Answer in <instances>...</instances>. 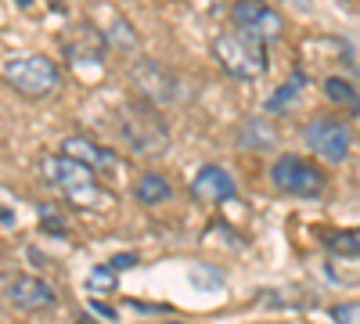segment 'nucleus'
Here are the masks:
<instances>
[{
	"label": "nucleus",
	"instance_id": "f257e3e1",
	"mask_svg": "<svg viewBox=\"0 0 360 324\" xmlns=\"http://www.w3.org/2000/svg\"><path fill=\"white\" fill-rule=\"evenodd\" d=\"M40 173H44L47 184H54L72 205H79V209H98V205H108L112 202V195L101 188V176L90 169V166H83L79 159L65 155V152L47 155L40 162Z\"/></svg>",
	"mask_w": 360,
	"mask_h": 324
},
{
	"label": "nucleus",
	"instance_id": "f03ea898",
	"mask_svg": "<svg viewBox=\"0 0 360 324\" xmlns=\"http://www.w3.org/2000/svg\"><path fill=\"white\" fill-rule=\"evenodd\" d=\"M0 79H4L15 94H22L25 101H44V98L58 94L62 69L54 65V58H47L40 51H18V54H8L4 62H0Z\"/></svg>",
	"mask_w": 360,
	"mask_h": 324
},
{
	"label": "nucleus",
	"instance_id": "7ed1b4c3",
	"mask_svg": "<svg viewBox=\"0 0 360 324\" xmlns=\"http://www.w3.org/2000/svg\"><path fill=\"white\" fill-rule=\"evenodd\" d=\"M123 119H119V134L130 148L141 155V159H159L166 148H169V130H166V119L159 105L152 101H127L123 105Z\"/></svg>",
	"mask_w": 360,
	"mask_h": 324
},
{
	"label": "nucleus",
	"instance_id": "20e7f679",
	"mask_svg": "<svg viewBox=\"0 0 360 324\" xmlns=\"http://www.w3.org/2000/svg\"><path fill=\"white\" fill-rule=\"evenodd\" d=\"M213 58L220 62V69L234 79H259L266 76L270 69V51L263 40L249 37V33H238V29H224V33H217L213 40Z\"/></svg>",
	"mask_w": 360,
	"mask_h": 324
},
{
	"label": "nucleus",
	"instance_id": "39448f33",
	"mask_svg": "<svg viewBox=\"0 0 360 324\" xmlns=\"http://www.w3.org/2000/svg\"><path fill=\"white\" fill-rule=\"evenodd\" d=\"M270 184L292 198H321L328 191V173L307 155L285 152L270 162Z\"/></svg>",
	"mask_w": 360,
	"mask_h": 324
},
{
	"label": "nucleus",
	"instance_id": "423d86ee",
	"mask_svg": "<svg viewBox=\"0 0 360 324\" xmlns=\"http://www.w3.org/2000/svg\"><path fill=\"white\" fill-rule=\"evenodd\" d=\"M303 141H307V148L324 159V162H346L349 159V148H353V134L342 119H335V115H314V119L303 127Z\"/></svg>",
	"mask_w": 360,
	"mask_h": 324
},
{
	"label": "nucleus",
	"instance_id": "0eeeda50",
	"mask_svg": "<svg viewBox=\"0 0 360 324\" xmlns=\"http://www.w3.org/2000/svg\"><path fill=\"white\" fill-rule=\"evenodd\" d=\"M231 22L238 33H249V37L263 40L266 47L285 37V15H281V8L266 4V0H234Z\"/></svg>",
	"mask_w": 360,
	"mask_h": 324
},
{
	"label": "nucleus",
	"instance_id": "6e6552de",
	"mask_svg": "<svg viewBox=\"0 0 360 324\" xmlns=\"http://www.w3.org/2000/svg\"><path fill=\"white\" fill-rule=\"evenodd\" d=\"M134 86L141 91V98L152 101V105H169V101L184 98V83H180V76L173 69L152 62V58H141V62L134 65Z\"/></svg>",
	"mask_w": 360,
	"mask_h": 324
},
{
	"label": "nucleus",
	"instance_id": "1a4fd4ad",
	"mask_svg": "<svg viewBox=\"0 0 360 324\" xmlns=\"http://www.w3.org/2000/svg\"><path fill=\"white\" fill-rule=\"evenodd\" d=\"M238 195V181L217 162H209L195 173V181H191V198L202 202V205H224Z\"/></svg>",
	"mask_w": 360,
	"mask_h": 324
},
{
	"label": "nucleus",
	"instance_id": "9d476101",
	"mask_svg": "<svg viewBox=\"0 0 360 324\" xmlns=\"http://www.w3.org/2000/svg\"><path fill=\"white\" fill-rule=\"evenodd\" d=\"M8 303L22 313H40V310H51L58 303V292L37 274H22L8 285Z\"/></svg>",
	"mask_w": 360,
	"mask_h": 324
},
{
	"label": "nucleus",
	"instance_id": "9b49d317",
	"mask_svg": "<svg viewBox=\"0 0 360 324\" xmlns=\"http://www.w3.org/2000/svg\"><path fill=\"white\" fill-rule=\"evenodd\" d=\"M94 11H98V37H101V40H108V44L119 47V51H134V47H137V29H134L123 15H119V8L98 4Z\"/></svg>",
	"mask_w": 360,
	"mask_h": 324
},
{
	"label": "nucleus",
	"instance_id": "f8f14e48",
	"mask_svg": "<svg viewBox=\"0 0 360 324\" xmlns=\"http://www.w3.org/2000/svg\"><path fill=\"white\" fill-rule=\"evenodd\" d=\"M62 152L72 155V159H79L83 166H90L98 176H101V173H112V169L119 166L115 155H112L108 148H98L90 137H65V141H62Z\"/></svg>",
	"mask_w": 360,
	"mask_h": 324
},
{
	"label": "nucleus",
	"instance_id": "ddd939ff",
	"mask_svg": "<svg viewBox=\"0 0 360 324\" xmlns=\"http://www.w3.org/2000/svg\"><path fill=\"white\" fill-rule=\"evenodd\" d=\"M307 83H310V76L303 72V69H295L274 94L266 98V105H263V112L266 115H285V112H292L295 108V101L303 98V91H307Z\"/></svg>",
	"mask_w": 360,
	"mask_h": 324
},
{
	"label": "nucleus",
	"instance_id": "4468645a",
	"mask_svg": "<svg viewBox=\"0 0 360 324\" xmlns=\"http://www.w3.org/2000/svg\"><path fill=\"white\" fill-rule=\"evenodd\" d=\"M134 198L141 202V205H166L169 198H173V184L166 181L162 173H141L137 176V184H134Z\"/></svg>",
	"mask_w": 360,
	"mask_h": 324
},
{
	"label": "nucleus",
	"instance_id": "2eb2a0df",
	"mask_svg": "<svg viewBox=\"0 0 360 324\" xmlns=\"http://www.w3.org/2000/svg\"><path fill=\"white\" fill-rule=\"evenodd\" d=\"M324 249L342 259H360V227H332L321 234Z\"/></svg>",
	"mask_w": 360,
	"mask_h": 324
},
{
	"label": "nucleus",
	"instance_id": "dca6fc26",
	"mask_svg": "<svg viewBox=\"0 0 360 324\" xmlns=\"http://www.w3.org/2000/svg\"><path fill=\"white\" fill-rule=\"evenodd\" d=\"M324 94L332 98V105H342V108H349L353 115L360 112V94H356V86H353L346 76H328V79H324Z\"/></svg>",
	"mask_w": 360,
	"mask_h": 324
},
{
	"label": "nucleus",
	"instance_id": "f3484780",
	"mask_svg": "<svg viewBox=\"0 0 360 324\" xmlns=\"http://www.w3.org/2000/svg\"><path fill=\"white\" fill-rule=\"evenodd\" d=\"M119 285V271L112 267V263H105V267H94L86 274V288L90 292H115Z\"/></svg>",
	"mask_w": 360,
	"mask_h": 324
},
{
	"label": "nucleus",
	"instance_id": "a211bd4d",
	"mask_svg": "<svg viewBox=\"0 0 360 324\" xmlns=\"http://www.w3.org/2000/svg\"><path fill=\"white\" fill-rule=\"evenodd\" d=\"M332 320L335 324H360V299L356 303H335L332 306Z\"/></svg>",
	"mask_w": 360,
	"mask_h": 324
},
{
	"label": "nucleus",
	"instance_id": "6ab92c4d",
	"mask_svg": "<svg viewBox=\"0 0 360 324\" xmlns=\"http://www.w3.org/2000/svg\"><path fill=\"white\" fill-rule=\"evenodd\" d=\"M40 223H44L47 231H65V223L58 220V209H54V205H44V209H40Z\"/></svg>",
	"mask_w": 360,
	"mask_h": 324
},
{
	"label": "nucleus",
	"instance_id": "aec40b11",
	"mask_svg": "<svg viewBox=\"0 0 360 324\" xmlns=\"http://www.w3.org/2000/svg\"><path fill=\"white\" fill-rule=\"evenodd\" d=\"M134 263H137V256H134V252H119V256L112 259V267H134Z\"/></svg>",
	"mask_w": 360,
	"mask_h": 324
},
{
	"label": "nucleus",
	"instance_id": "412c9836",
	"mask_svg": "<svg viewBox=\"0 0 360 324\" xmlns=\"http://www.w3.org/2000/svg\"><path fill=\"white\" fill-rule=\"evenodd\" d=\"M285 4H292V8H299V11H310L314 0H285Z\"/></svg>",
	"mask_w": 360,
	"mask_h": 324
},
{
	"label": "nucleus",
	"instance_id": "4be33fe9",
	"mask_svg": "<svg viewBox=\"0 0 360 324\" xmlns=\"http://www.w3.org/2000/svg\"><path fill=\"white\" fill-rule=\"evenodd\" d=\"M83 324H90V320H83Z\"/></svg>",
	"mask_w": 360,
	"mask_h": 324
}]
</instances>
